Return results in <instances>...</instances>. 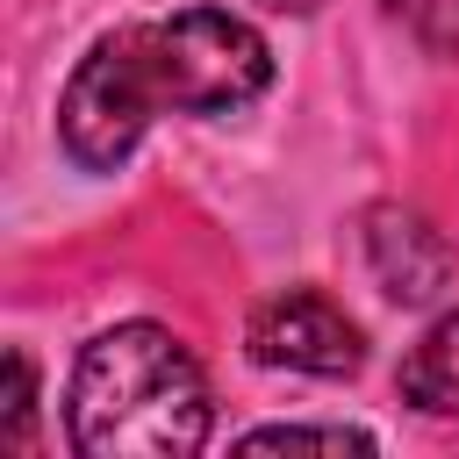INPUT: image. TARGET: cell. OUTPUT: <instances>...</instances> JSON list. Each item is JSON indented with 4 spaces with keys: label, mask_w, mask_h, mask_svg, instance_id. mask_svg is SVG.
Here are the masks:
<instances>
[{
    "label": "cell",
    "mask_w": 459,
    "mask_h": 459,
    "mask_svg": "<svg viewBox=\"0 0 459 459\" xmlns=\"http://www.w3.org/2000/svg\"><path fill=\"white\" fill-rule=\"evenodd\" d=\"M273 86L265 36L230 7H179L100 36L57 100V143L86 172H115L158 115H237Z\"/></svg>",
    "instance_id": "obj_1"
},
{
    "label": "cell",
    "mask_w": 459,
    "mask_h": 459,
    "mask_svg": "<svg viewBox=\"0 0 459 459\" xmlns=\"http://www.w3.org/2000/svg\"><path fill=\"white\" fill-rule=\"evenodd\" d=\"M208 373L165 323H115L72 366L65 430L86 459H186L208 445Z\"/></svg>",
    "instance_id": "obj_2"
},
{
    "label": "cell",
    "mask_w": 459,
    "mask_h": 459,
    "mask_svg": "<svg viewBox=\"0 0 459 459\" xmlns=\"http://www.w3.org/2000/svg\"><path fill=\"white\" fill-rule=\"evenodd\" d=\"M251 359L273 366V373H308V380H351L366 366V337L359 323L316 294V287H287L273 301L251 308V330H244Z\"/></svg>",
    "instance_id": "obj_3"
},
{
    "label": "cell",
    "mask_w": 459,
    "mask_h": 459,
    "mask_svg": "<svg viewBox=\"0 0 459 459\" xmlns=\"http://www.w3.org/2000/svg\"><path fill=\"white\" fill-rule=\"evenodd\" d=\"M366 265H373L380 294L409 301V308H423L452 287V244L416 208H373L366 215Z\"/></svg>",
    "instance_id": "obj_4"
},
{
    "label": "cell",
    "mask_w": 459,
    "mask_h": 459,
    "mask_svg": "<svg viewBox=\"0 0 459 459\" xmlns=\"http://www.w3.org/2000/svg\"><path fill=\"white\" fill-rule=\"evenodd\" d=\"M402 402L423 416H459V308H445L402 359Z\"/></svg>",
    "instance_id": "obj_5"
},
{
    "label": "cell",
    "mask_w": 459,
    "mask_h": 459,
    "mask_svg": "<svg viewBox=\"0 0 459 459\" xmlns=\"http://www.w3.org/2000/svg\"><path fill=\"white\" fill-rule=\"evenodd\" d=\"M244 452H373V437L344 423H265L244 437Z\"/></svg>",
    "instance_id": "obj_6"
},
{
    "label": "cell",
    "mask_w": 459,
    "mask_h": 459,
    "mask_svg": "<svg viewBox=\"0 0 459 459\" xmlns=\"http://www.w3.org/2000/svg\"><path fill=\"white\" fill-rule=\"evenodd\" d=\"M29 423H36V373L22 351H7V445L14 452L29 445Z\"/></svg>",
    "instance_id": "obj_7"
},
{
    "label": "cell",
    "mask_w": 459,
    "mask_h": 459,
    "mask_svg": "<svg viewBox=\"0 0 459 459\" xmlns=\"http://www.w3.org/2000/svg\"><path fill=\"white\" fill-rule=\"evenodd\" d=\"M258 7H273V14H316L323 0H258Z\"/></svg>",
    "instance_id": "obj_8"
}]
</instances>
